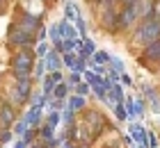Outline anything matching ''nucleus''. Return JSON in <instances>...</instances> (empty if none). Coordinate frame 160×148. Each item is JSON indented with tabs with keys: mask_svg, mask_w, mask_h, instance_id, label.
Wrapping results in <instances>:
<instances>
[{
	"mask_svg": "<svg viewBox=\"0 0 160 148\" xmlns=\"http://www.w3.org/2000/svg\"><path fill=\"white\" fill-rule=\"evenodd\" d=\"M32 62H34V53L32 50L23 48L21 53H16L12 57V73L16 80H28L30 78V71H32Z\"/></svg>",
	"mask_w": 160,
	"mask_h": 148,
	"instance_id": "obj_1",
	"label": "nucleus"
},
{
	"mask_svg": "<svg viewBox=\"0 0 160 148\" xmlns=\"http://www.w3.org/2000/svg\"><path fill=\"white\" fill-rule=\"evenodd\" d=\"M160 39V18H144L135 34V43H151Z\"/></svg>",
	"mask_w": 160,
	"mask_h": 148,
	"instance_id": "obj_2",
	"label": "nucleus"
},
{
	"mask_svg": "<svg viewBox=\"0 0 160 148\" xmlns=\"http://www.w3.org/2000/svg\"><path fill=\"white\" fill-rule=\"evenodd\" d=\"M7 39H9V43H14V46H18V48H28L32 43V32H28V30H23V27L16 23V25L9 27Z\"/></svg>",
	"mask_w": 160,
	"mask_h": 148,
	"instance_id": "obj_3",
	"label": "nucleus"
},
{
	"mask_svg": "<svg viewBox=\"0 0 160 148\" xmlns=\"http://www.w3.org/2000/svg\"><path fill=\"white\" fill-rule=\"evenodd\" d=\"M14 118H16V112H14L12 105H0V128H12Z\"/></svg>",
	"mask_w": 160,
	"mask_h": 148,
	"instance_id": "obj_4",
	"label": "nucleus"
},
{
	"mask_svg": "<svg viewBox=\"0 0 160 148\" xmlns=\"http://www.w3.org/2000/svg\"><path fill=\"white\" fill-rule=\"evenodd\" d=\"M18 25L23 30H28V32H34V30L41 25V21H39V16H34V14H23V18H21Z\"/></svg>",
	"mask_w": 160,
	"mask_h": 148,
	"instance_id": "obj_5",
	"label": "nucleus"
},
{
	"mask_svg": "<svg viewBox=\"0 0 160 148\" xmlns=\"http://www.w3.org/2000/svg\"><path fill=\"white\" fill-rule=\"evenodd\" d=\"M43 64L48 66V71H60V66H62V57H57L55 50H48L46 57H43Z\"/></svg>",
	"mask_w": 160,
	"mask_h": 148,
	"instance_id": "obj_6",
	"label": "nucleus"
},
{
	"mask_svg": "<svg viewBox=\"0 0 160 148\" xmlns=\"http://www.w3.org/2000/svg\"><path fill=\"white\" fill-rule=\"evenodd\" d=\"M130 132H133V137H135V141H137V148H147V135H149V132L144 130L142 125H133Z\"/></svg>",
	"mask_w": 160,
	"mask_h": 148,
	"instance_id": "obj_7",
	"label": "nucleus"
},
{
	"mask_svg": "<svg viewBox=\"0 0 160 148\" xmlns=\"http://www.w3.org/2000/svg\"><path fill=\"white\" fill-rule=\"evenodd\" d=\"M16 91H18V96H21V100H28L32 96V89H30V78L28 80H16Z\"/></svg>",
	"mask_w": 160,
	"mask_h": 148,
	"instance_id": "obj_8",
	"label": "nucleus"
},
{
	"mask_svg": "<svg viewBox=\"0 0 160 148\" xmlns=\"http://www.w3.org/2000/svg\"><path fill=\"white\" fill-rule=\"evenodd\" d=\"M144 57L151 59V62H160V39L151 41L147 46V53H144Z\"/></svg>",
	"mask_w": 160,
	"mask_h": 148,
	"instance_id": "obj_9",
	"label": "nucleus"
},
{
	"mask_svg": "<svg viewBox=\"0 0 160 148\" xmlns=\"http://www.w3.org/2000/svg\"><path fill=\"white\" fill-rule=\"evenodd\" d=\"M57 27H60V34H62V41H64V39H76V36H78V30H76L73 25H71V23H69V21H62V23H60V25H57Z\"/></svg>",
	"mask_w": 160,
	"mask_h": 148,
	"instance_id": "obj_10",
	"label": "nucleus"
},
{
	"mask_svg": "<svg viewBox=\"0 0 160 148\" xmlns=\"http://www.w3.org/2000/svg\"><path fill=\"white\" fill-rule=\"evenodd\" d=\"M94 50H96V48H94V41L85 36V43L80 46V53H78V57H82V59H89V57L94 55Z\"/></svg>",
	"mask_w": 160,
	"mask_h": 148,
	"instance_id": "obj_11",
	"label": "nucleus"
},
{
	"mask_svg": "<svg viewBox=\"0 0 160 148\" xmlns=\"http://www.w3.org/2000/svg\"><path fill=\"white\" fill-rule=\"evenodd\" d=\"M64 14H67V21H73V23L80 18V9L76 7V2H71V0L64 5Z\"/></svg>",
	"mask_w": 160,
	"mask_h": 148,
	"instance_id": "obj_12",
	"label": "nucleus"
},
{
	"mask_svg": "<svg viewBox=\"0 0 160 148\" xmlns=\"http://www.w3.org/2000/svg\"><path fill=\"white\" fill-rule=\"evenodd\" d=\"M39 116H41V107H37V105H32V107H30V112H28V116H25V121H28V125H30V128H34V125L39 123Z\"/></svg>",
	"mask_w": 160,
	"mask_h": 148,
	"instance_id": "obj_13",
	"label": "nucleus"
},
{
	"mask_svg": "<svg viewBox=\"0 0 160 148\" xmlns=\"http://www.w3.org/2000/svg\"><path fill=\"white\" fill-rule=\"evenodd\" d=\"M144 93H147V98L151 100V109H153L156 114H160V100H158V96L153 93V89L147 87V89H144Z\"/></svg>",
	"mask_w": 160,
	"mask_h": 148,
	"instance_id": "obj_14",
	"label": "nucleus"
},
{
	"mask_svg": "<svg viewBox=\"0 0 160 148\" xmlns=\"http://www.w3.org/2000/svg\"><path fill=\"white\" fill-rule=\"evenodd\" d=\"M67 93H69V84H67V82H57V84H55V89H53V96H55V98L64 100V98H67Z\"/></svg>",
	"mask_w": 160,
	"mask_h": 148,
	"instance_id": "obj_15",
	"label": "nucleus"
},
{
	"mask_svg": "<svg viewBox=\"0 0 160 148\" xmlns=\"http://www.w3.org/2000/svg\"><path fill=\"white\" fill-rule=\"evenodd\" d=\"M82 105H85V96H73V98L69 100V109L71 112H80Z\"/></svg>",
	"mask_w": 160,
	"mask_h": 148,
	"instance_id": "obj_16",
	"label": "nucleus"
},
{
	"mask_svg": "<svg viewBox=\"0 0 160 148\" xmlns=\"http://www.w3.org/2000/svg\"><path fill=\"white\" fill-rule=\"evenodd\" d=\"M55 84H57V82H55V80L50 78V75H48V78H43V96H46V98H50V96H53Z\"/></svg>",
	"mask_w": 160,
	"mask_h": 148,
	"instance_id": "obj_17",
	"label": "nucleus"
},
{
	"mask_svg": "<svg viewBox=\"0 0 160 148\" xmlns=\"http://www.w3.org/2000/svg\"><path fill=\"white\" fill-rule=\"evenodd\" d=\"M53 132H55V128H53V125H50V123L41 125V137L46 139V146H48L50 141H53Z\"/></svg>",
	"mask_w": 160,
	"mask_h": 148,
	"instance_id": "obj_18",
	"label": "nucleus"
},
{
	"mask_svg": "<svg viewBox=\"0 0 160 148\" xmlns=\"http://www.w3.org/2000/svg\"><path fill=\"white\" fill-rule=\"evenodd\" d=\"M94 62H96V64H108V62H110V55H108L105 53V50H94Z\"/></svg>",
	"mask_w": 160,
	"mask_h": 148,
	"instance_id": "obj_19",
	"label": "nucleus"
},
{
	"mask_svg": "<svg viewBox=\"0 0 160 148\" xmlns=\"http://www.w3.org/2000/svg\"><path fill=\"white\" fill-rule=\"evenodd\" d=\"M82 73H85V80H87V84H89V87H96L101 82V75H96L94 71H82Z\"/></svg>",
	"mask_w": 160,
	"mask_h": 148,
	"instance_id": "obj_20",
	"label": "nucleus"
},
{
	"mask_svg": "<svg viewBox=\"0 0 160 148\" xmlns=\"http://www.w3.org/2000/svg\"><path fill=\"white\" fill-rule=\"evenodd\" d=\"M76 55L73 53H62V64L67 66V69H73V64H76Z\"/></svg>",
	"mask_w": 160,
	"mask_h": 148,
	"instance_id": "obj_21",
	"label": "nucleus"
},
{
	"mask_svg": "<svg viewBox=\"0 0 160 148\" xmlns=\"http://www.w3.org/2000/svg\"><path fill=\"white\" fill-rule=\"evenodd\" d=\"M114 112H117V116L121 118V121H123V118L128 116V112H126V109H123V100H119V103H114Z\"/></svg>",
	"mask_w": 160,
	"mask_h": 148,
	"instance_id": "obj_22",
	"label": "nucleus"
},
{
	"mask_svg": "<svg viewBox=\"0 0 160 148\" xmlns=\"http://www.w3.org/2000/svg\"><path fill=\"white\" fill-rule=\"evenodd\" d=\"M89 84H87V82H82V84H76V93L78 96H87V93H89Z\"/></svg>",
	"mask_w": 160,
	"mask_h": 148,
	"instance_id": "obj_23",
	"label": "nucleus"
},
{
	"mask_svg": "<svg viewBox=\"0 0 160 148\" xmlns=\"http://www.w3.org/2000/svg\"><path fill=\"white\" fill-rule=\"evenodd\" d=\"M25 130H28V121H18V123H14V132H16V135H23Z\"/></svg>",
	"mask_w": 160,
	"mask_h": 148,
	"instance_id": "obj_24",
	"label": "nucleus"
},
{
	"mask_svg": "<svg viewBox=\"0 0 160 148\" xmlns=\"http://www.w3.org/2000/svg\"><path fill=\"white\" fill-rule=\"evenodd\" d=\"M12 139V130L9 128H0V141H9Z\"/></svg>",
	"mask_w": 160,
	"mask_h": 148,
	"instance_id": "obj_25",
	"label": "nucleus"
},
{
	"mask_svg": "<svg viewBox=\"0 0 160 148\" xmlns=\"http://www.w3.org/2000/svg\"><path fill=\"white\" fill-rule=\"evenodd\" d=\"M43 71H46V64H43V59L37 64V71H34V78H43Z\"/></svg>",
	"mask_w": 160,
	"mask_h": 148,
	"instance_id": "obj_26",
	"label": "nucleus"
},
{
	"mask_svg": "<svg viewBox=\"0 0 160 148\" xmlns=\"http://www.w3.org/2000/svg\"><path fill=\"white\" fill-rule=\"evenodd\" d=\"M76 25H78V34H80V36H85L87 30H85V21H82V16H80V18L76 21Z\"/></svg>",
	"mask_w": 160,
	"mask_h": 148,
	"instance_id": "obj_27",
	"label": "nucleus"
},
{
	"mask_svg": "<svg viewBox=\"0 0 160 148\" xmlns=\"http://www.w3.org/2000/svg\"><path fill=\"white\" fill-rule=\"evenodd\" d=\"M46 53H48V46H46V43L41 41V43H39V48H37V55H39V57L43 59V57H46Z\"/></svg>",
	"mask_w": 160,
	"mask_h": 148,
	"instance_id": "obj_28",
	"label": "nucleus"
},
{
	"mask_svg": "<svg viewBox=\"0 0 160 148\" xmlns=\"http://www.w3.org/2000/svg\"><path fill=\"white\" fill-rule=\"evenodd\" d=\"M78 80H80V73L73 71V73L69 75V82H67V84H69V87H73V84H78Z\"/></svg>",
	"mask_w": 160,
	"mask_h": 148,
	"instance_id": "obj_29",
	"label": "nucleus"
},
{
	"mask_svg": "<svg viewBox=\"0 0 160 148\" xmlns=\"http://www.w3.org/2000/svg\"><path fill=\"white\" fill-rule=\"evenodd\" d=\"M48 123H50V125L55 128V125L60 123V114H57V112H53V114H50V118H48Z\"/></svg>",
	"mask_w": 160,
	"mask_h": 148,
	"instance_id": "obj_30",
	"label": "nucleus"
},
{
	"mask_svg": "<svg viewBox=\"0 0 160 148\" xmlns=\"http://www.w3.org/2000/svg\"><path fill=\"white\" fill-rule=\"evenodd\" d=\"M64 121H67V123H73V112H71V109H69V112H64Z\"/></svg>",
	"mask_w": 160,
	"mask_h": 148,
	"instance_id": "obj_31",
	"label": "nucleus"
},
{
	"mask_svg": "<svg viewBox=\"0 0 160 148\" xmlns=\"http://www.w3.org/2000/svg\"><path fill=\"white\" fill-rule=\"evenodd\" d=\"M158 9H160V0H158V2H156V12H158Z\"/></svg>",
	"mask_w": 160,
	"mask_h": 148,
	"instance_id": "obj_32",
	"label": "nucleus"
},
{
	"mask_svg": "<svg viewBox=\"0 0 160 148\" xmlns=\"http://www.w3.org/2000/svg\"><path fill=\"white\" fill-rule=\"evenodd\" d=\"M0 7H5V0H0Z\"/></svg>",
	"mask_w": 160,
	"mask_h": 148,
	"instance_id": "obj_33",
	"label": "nucleus"
}]
</instances>
